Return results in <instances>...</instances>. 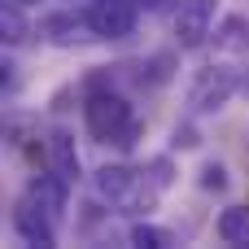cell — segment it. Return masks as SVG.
I'll use <instances>...</instances> for the list:
<instances>
[{"label":"cell","mask_w":249,"mask_h":249,"mask_svg":"<svg viewBox=\"0 0 249 249\" xmlns=\"http://www.w3.org/2000/svg\"><path fill=\"white\" fill-rule=\"evenodd\" d=\"M39 39H48L57 48H74V44L96 39V31H92L88 9H57V13H44L39 18Z\"/></svg>","instance_id":"5"},{"label":"cell","mask_w":249,"mask_h":249,"mask_svg":"<svg viewBox=\"0 0 249 249\" xmlns=\"http://www.w3.org/2000/svg\"><path fill=\"white\" fill-rule=\"evenodd\" d=\"M149 171H153L149 179H153L158 188H171V179H175V175H171V162H166V158H153V162H149Z\"/></svg>","instance_id":"16"},{"label":"cell","mask_w":249,"mask_h":249,"mask_svg":"<svg viewBox=\"0 0 249 249\" xmlns=\"http://www.w3.org/2000/svg\"><path fill=\"white\" fill-rule=\"evenodd\" d=\"M197 184H201L206 193H228L232 179H228V166H223V162H206V166L197 171Z\"/></svg>","instance_id":"14"},{"label":"cell","mask_w":249,"mask_h":249,"mask_svg":"<svg viewBox=\"0 0 249 249\" xmlns=\"http://www.w3.org/2000/svg\"><path fill=\"white\" fill-rule=\"evenodd\" d=\"M214 9H219V0H179V13H175V44H179V53H193V48H201L210 39Z\"/></svg>","instance_id":"3"},{"label":"cell","mask_w":249,"mask_h":249,"mask_svg":"<svg viewBox=\"0 0 249 249\" xmlns=\"http://www.w3.org/2000/svg\"><path fill=\"white\" fill-rule=\"evenodd\" d=\"M88 18H92L96 39H127L136 31L140 4L136 0H92L88 4Z\"/></svg>","instance_id":"6"},{"label":"cell","mask_w":249,"mask_h":249,"mask_svg":"<svg viewBox=\"0 0 249 249\" xmlns=\"http://www.w3.org/2000/svg\"><path fill=\"white\" fill-rule=\"evenodd\" d=\"M127 241L136 249H171L175 245V232H166V228H158V223H136Z\"/></svg>","instance_id":"12"},{"label":"cell","mask_w":249,"mask_h":249,"mask_svg":"<svg viewBox=\"0 0 249 249\" xmlns=\"http://www.w3.org/2000/svg\"><path fill=\"white\" fill-rule=\"evenodd\" d=\"M9 223H13V232H18L26 245H35V249H53V245H57V219H53L44 206H35L26 193L13 201Z\"/></svg>","instance_id":"4"},{"label":"cell","mask_w":249,"mask_h":249,"mask_svg":"<svg viewBox=\"0 0 249 249\" xmlns=\"http://www.w3.org/2000/svg\"><path fill=\"white\" fill-rule=\"evenodd\" d=\"M223 245H249V206H228L214 223Z\"/></svg>","instance_id":"10"},{"label":"cell","mask_w":249,"mask_h":249,"mask_svg":"<svg viewBox=\"0 0 249 249\" xmlns=\"http://www.w3.org/2000/svg\"><path fill=\"white\" fill-rule=\"evenodd\" d=\"M241 88H245V74H236L232 66H206V70H197V79L188 88V105H193V114H219Z\"/></svg>","instance_id":"2"},{"label":"cell","mask_w":249,"mask_h":249,"mask_svg":"<svg viewBox=\"0 0 249 249\" xmlns=\"http://www.w3.org/2000/svg\"><path fill=\"white\" fill-rule=\"evenodd\" d=\"M26 35H31V26H26V18H22V4L4 0V9H0V39H4L9 48H18Z\"/></svg>","instance_id":"11"},{"label":"cell","mask_w":249,"mask_h":249,"mask_svg":"<svg viewBox=\"0 0 249 249\" xmlns=\"http://www.w3.org/2000/svg\"><path fill=\"white\" fill-rule=\"evenodd\" d=\"M197 144H201V136H197L193 123H179V127L171 131V149H197Z\"/></svg>","instance_id":"15"},{"label":"cell","mask_w":249,"mask_h":249,"mask_svg":"<svg viewBox=\"0 0 249 249\" xmlns=\"http://www.w3.org/2000/svg\"><path fill=\"white\" fill-rule=\"evenodd\" d=\"M136 4H140V9H149V13H166L175 0H136Z\"/></svg>","instance_id":"17"},{"label":"cell","mask_w":249,"mask_h":249,"mask_svg":"<svg viewBox=\"0 0 249 249\" xmlns=\"http://www.w3.org/2000/svg\"><path fill=\"white\" fill-rule=\"evenodd\" d=\"M140 83L144 88H162L166 79H171V70H175V53H153L149 61H140Z\"/></svg>","instance_id":"13"},{"label":"cell","mask_w":249,"mask_h":249,"mask_svg":"<svg viewBox=\"0 0 249 249\" xmlns=\"http://www.w3.org/2000/svg\"><path fill=\"white\" fill-rule=\"evenodd\" d=\"M13 4H22V9H31V4H39V0H13Z\"/></svg>","instance_id":"18"},{"label":"cell","mask_w":249,"mask_h":249,"mask_svg":"<svg viewBox=\"0 0 249 249\" xmlns=\"http://www.w3.org/2000/svg\"><path fill=\"white\" fill-rule=\"evenodd\" d=\"M131 123H136V114H131V101H127L123 92H114V88L88 92L83 127H88V136H92L96 144H114V149H118V140H123V131H127Z\"/></svg>","instance_id":"1"},{"label":"cell","mask_w":249,"mask_h":249,"mask_svg":"<svg viewBox=\"0 0 249 249\" xmlns=\"http://www.w3.org/2000/svg\"><path fill=\"white\" fill-rule=\"evenodd\" d=\"M26 197L35 201V206H44L57 223H61V214H66V201H70V179L66 175H57L53 166L44 171V175H31V184H26Z\"/></svg>","instance_id":"7"},{"label":"cell","mask_w":249,"mask_h":249,"mask_svg":"<svg viewBox=\"0 0 249 249\" xmlns=\"http://www.w3.org/2000/svg\"><path fill=\"white\" fill-rule=\"evenodd\" d=\"M214 48L219 53H249V18L241 13H228L214 31Z\"/></svg>","instance_id":"9"},{"label":"cell","mask_w":249,"mask_h":249,"mask_svg":"<svg viewBox=\"0 0 249 249\" xmlns=\"http://www.w3.org/2000/svg\"><path fill=\"white\" fill-rule=\"evenodd\" d=\"M48 166H53L57 175H66L70 184L83 175V166H79V149H74V136H70L66 127H57V131L48 136Z\"/></svg>","instance_id":"8"}]
</instances>
